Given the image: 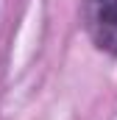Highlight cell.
<instances>
[{
  "mask_svg": "<svg viewBox=\"0 0 117 120\" xmlns=\"http://www.w3.org/2000/svg\"><path fill=\"white\" fill-rule=\"evenodd\" d=\"M87 31L98 50L117 56V0H87Z\"/></svg>",
  "mask_w": 117,
  "mask_h": 120,
  "instance_id": "cell-1",
  "label": "cell"
}]
</instances>
